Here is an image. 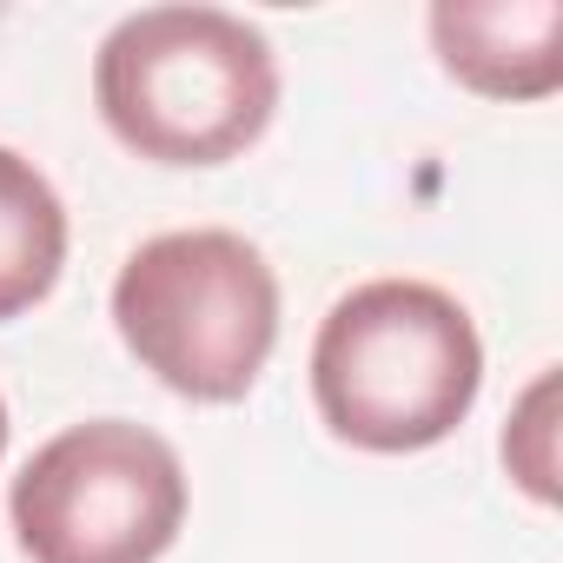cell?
I'll use <instances>...</instances> for the list:
<instances>
[{
    "label": "cell",
    "mask_w": 563,
    "mask_h": 563,
    "mask_svg": "<svg viewBox=\"0 0 563 563\" xmlns=\"http://www.w3.org/2000/svg\"><path fill=\"white\" fill-rule=\"evenodd\" d=\"M67 265V206L47 173L0 146V325L34 312Z\"/></svg>",
    "instance_id": "obj_6"
},
{
    "label": "cell",
    "mask_w": 563,
    "mask_h": 563,
    "mask_svg": "<svg viewBox=\"0 0 563 563\" xmlns=\"http://www.w3.org/2000/svg\"><path fill=\"white\" fill-rule=\"evenodd\" d=\"M126 352L192 405H239L278 345V278L225 225L159 232L113 278Z\"/></svg>",
    "instance_id": "obj_3"
},
{
    "label": "cell",
    "mask_w": 563,
    "mask_h": 563,
    "mask_svg": "<svg viewBox=\"0 0 563 563\" xmlns=\"http://www.w3.org/2000/svg\"><path fill=\"white\" fill-rule=\"evenodd\" d=\"M0 451H8V405H0Z\"/></svg>",
    "instance_id": "obj_7"
},
{
    "label": "cell",
    "mask_w": 563,
    "mask_h": 563,
    "mask_svg": "<svg viewBox=\"0 0 563 563\" xmlns=\"http://www.w3.org/2000/svg\"><path fill=\"white\" fill-rule=\"evenodd\" d=\"M8 517L34 563H159L186 523V471L159 431L93 418L21 464Z\"/></svg>",
    "instance_id": "obj_4"
},
{
    "label": "cell",
    "mask_w": 563,
    "mask_h": 563,
    "mask_svg": "<svg viewBox=\"0 0 563 563\" xmlns=\"http://www.w3.org/2000/svg\"><path fill=\"white\" fill-rule=\"evenodd\" d=\"M563 0H444L431 8V47L451 80L484 100H543L563 80Z\"/></svg>",
    "instance_id": "obj_5"
},
{
    "label": "cell",
    "mask_w": 563,
    "mask_h": 563,
    "mask_svg": "<svg viewBox=\"0 0 563 563\" xmlns=\"http://www.w3.org/2000/svg\"><path fill=\"white\" fill-rule=\"evenodd\" d=\"M484 385L471 312L424 278L352 286L312 339V398L332 438L405 457L444 444Z\"/></svg>",
    "instance_id": "obj_1"
},
{
    "label": "cell",
    "mask_w": 563,
    "mask_h": 563,
    "mask_svg": "<svg viewBox=\"0 0 563 563\" xmlns=\"http://www.w3.org/2000/svg\"><path fill=\"white\" fill-rule=\"evenodd\" d=\"M93 100L153 166H225L278 113L272 41L225 8H140L93 60Z\"/></svg>",
    "instance_id": "obj_2"
}]
</instances>
